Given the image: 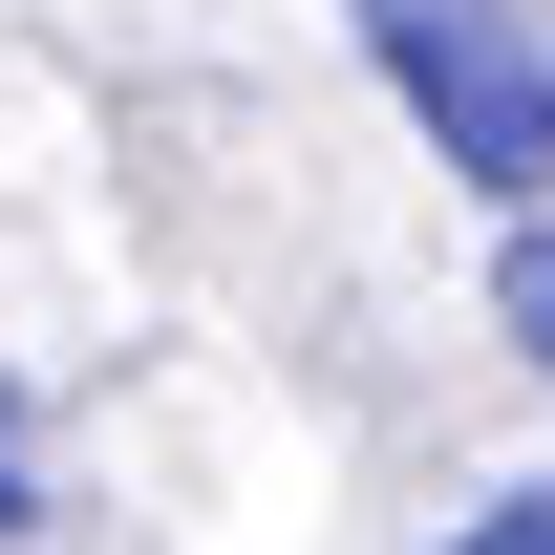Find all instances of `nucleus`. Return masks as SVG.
Returning a JSON list of instances; mask_svg holds the SVG:
<instances>
[{
  "label": "nucleus",
  "mask_w": 555,
  "mask_h": 555,
  "mask_svg": "<svg viewBox=\"0 0 555 555\" xmlns=\"http://www.w3.org/2000/svg\"><path fill=\"white\" fill-rule=\"evenodd\" d=\"M0 534H43V491H22V449H0Z\"/></svg>",
  "instance_id": "obj_4"
},
{
  "label": "nucleus",
  "mask_w": 555,
  "mask_h": 555,
  "mask_svg": "<svg viewBox=\"0 0 555 555\" xmlns=\"http://www.w3.org/2000/svg\"><path fill=\"white\" fill-rule=\"evenodd\" d=\"M363 43H385V86H406V129L470 171V193L555 214V43L513 22V0H363Z\"/></svg>",
  "instance_id": "obj_1"
},
{
  "label": "nucleus",
  "mask_w": 555,
  "mask_h": 555,
  "mask_svg": "<svg viewBox=\"0 0 555 555\" xmlns=\"http://www.w3.org/2000/svg\"><path fill=\"white\" fill-rule=\"evenodd\" d=\"M449 555H555V470H534V491H491V513H449Z\"/></svg>",
  "instance_id": "obj_3"
},
{
  "label": "nucleus",
  "mask_w": 555,
  "mask_h": 555,
  "mask_svg": "<svg viewBox=\"0 0 555 555\" xmlns=\"http://www.w3.org/2000/svg\"><path fill=\"white\" fill-rule=\"evenodd\" d=\"M491 321H513V363L555 385V214H513V257H491Z\"/></svg>",
  "instance_id": "obj_2"
}]
</instances>
